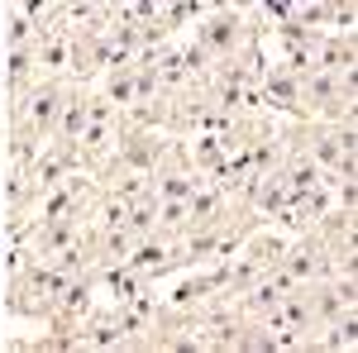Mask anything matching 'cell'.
Listing matches in <instances>:
<instances>
[{"label": "cell", "instance_id": "cell-1", "mask_svg": "<svg viewBox=\"0 0 358 353\" xmlns=\"http://www.w3.org/2000/svg\"><path fill=\"white\" fill-rule=\"evenodd\" d=\"M239 38H244V20L234 15V10H220L210 24H201V48H206V57H229L234 48H239Z\"/></svg>", "mask_w": 358, "mask_h": 353}, {"label": "cell", "instance_id": "cell-2", "mask_svg": "<svg viewBox=\"0 0 358 353\" xmlns=\"http://www.w3.org/2000/svg\"><path fill=\"white\" fill-rule=\"evenodd\" d=\"M57 96H62V91H57L53 82H43V86H38V91H34V96H29L24 115H29V124H34V129H48V124H53L57 106H62V101H57Z\"/></svg>", "mask_w": 358, "mask_h": 353}, {"label": "cell", "instance_id": "cell-3", "mask_svg": "<svg viewBox=\"0 0 358 353\" xmlns=\"http://www.w3.org/2000/svg\"><path fill=\"white\" fill-rule=\"evenodd\" d=\"M110 101H115V106L134 101V82H129V77H110Z\"/></svg>", "mask_w": 358, "mask_h": 353}]
</instances>
